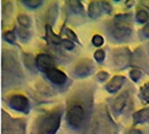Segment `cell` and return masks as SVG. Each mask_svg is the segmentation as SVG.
<instances>
[{
	"label": "cell",
	"instance_id": "d590c367",
	"mask_svg": "<svg viewBox=\"0 0 149 134\" xmlns=\"http://www.w3.org/2000/svg\"><path fill=\"white\" fill-rule=\"evenodd\" d=\"M125 134H143L142 131L140 129H136V128H131L128 131L126 132Z\"/></svg>",
	"mask_w": 149,
	"mask_h": 134
},
{
	"label": "cell",
	"instance_id": "6da1fadb",
	"mask_svg": "<svg viewBox=\"0 0 149 134\" xmlns=\"http://www.w3.org/2000/svg\"><path fill=\"white\" fill-rule=\"evenodd\" d=\"M94 88L90 84L78 86L66 100L65 120L68 126L80 134H86L93 118Z\"/></svg>",
	"mask_w": 149,
	"mask_h": 134
},
{
	"label": "cell",
	"instance_id": "1f68e13d",
	"mask_svg": "<svg viewBox=\"0 0 149 134\" xmlns=\"http://www.w3.org/2000/svg\"><path fill=\"white\" fill-rule=\"evenodd\" d=\"M61 44H62V46H63L65 50H67V51H72V50L75 48V44H74L72 41H71L70 39H66V38L62 39Z\"/></svg>",
	"mask_w": 149,
	"mask_h": 134
},
{
	"label": "cell",
	"instance_id": "f1b7e54d",
	"mask_svg": "<svg viewBox=\"0 0 149 134\" xmlns=\"http://www.w3.org/2000/svg\"><path fill=\"white\" fill-rule=\"evenodd\" d=\"M93 57H94V59L96 60V62H98L99 64H101V63H103V61L105 60L106 52H105L104 50L99 49V50H97V51L94 52Z\"/></svg>",
	"mask_w": 149,
	"mask_h": 134
},
{
	"label": "cell",
	"instance_id": "ffe728a7",
	"mask_svg": "<svg viewBox=\"0 0 149 134\" xmlns=\"http://www.w3.org/2000/svg\"><path fill=\"white\" fill-rule=\"evenodd\" d=\"M67 4L69 6V9L72 12H73L76 15H83L85 12L84 6L80 1L78 0H71L67 2Z\"/></svg>",
	"mask_w": 149,
	"mask_h": 134
},
{
	"label": "cell",
	"instance_id": "4316f807",
	"mask_svg": "<svg viewBox=\"0 0 149 134\" xmlns=\"http://www.w3.org/2000/svg\"><path fill=\"white\" fill-rule=\"evenodd\" d=\"M142 76H143V72L140 68H134L129 72V77L134 83L139 82L141 79Z\"/></svg>",
	"mask_w": 149,
	"mask_h": 134
},
{
	"label": "cell",
	"instance_id": "d4e9b609",
	"mask_svg": "<svg viewBox=\"0 0 149 134\" xmlns=\"http://www.w3.org/2000/svg\"><path fill=\"white\" fill-rule=\"evenodd\" d=\"M13 10V6L12 3L9 1L3 2V10H2V13H3V20L4 21L5 19H8Z\"/></svg>",
	"mask_w": 149,
	"mask_h": 134
},
{
	"label": "cell",
	"instance_id": "d6a6232c",
	"mask_svg": "<svg viewBox=\"0 0 149 134\" xmlns=\"http://www.w3.org/2000/svg\"><path fill=\"white\" fill-rule=\"evenodd\" d=\"M100 3H101V6H102L103 10L107 14L110 15L113 12V6H112V4L109 2H107V1H102V2H100Z\"/></svg>",
	"mask_w": 149,
	"mask_h": 134
},
{
	"label": "cell",
	"instance_id": "484cf974",
	"mask_svg": "<svg viewBox=\"0 0 149 134\" xmlns=\"http://www.w3.org/2000/svg\"><path fill=\"white\" fill-rule=\"evenodd\" d=\"M16 31L15 30H11V31H7L3 33V39L8 42L9 44H13V45H16L17 44V42H16Z\"/></svg>",
	"mask_w": 149,
	"mask_h": 134
},
{
	"label": "cell",
	"instance_id": "4dcf8cb0",
	"mask_svg": "<svg viewBox=\"0 0 149 134\" xmlns=\"http://www.w3.org/2000/svg\"><path fill=\"white\" fill-rule=\"evenodd\" d=\"M92 43L95 47H100L104 44V37L100 34H95L92 38Z\"/></svg>",
	"mask_w": 149,
	"mask_h": 134
},
{
	"label": "cell",
	"instance_id": "d6986e66",
	"mask_svg": "<svg viewBox=\"0 0 149 134\" xmlns=\"http://www.w3.org/2000/svg\"><path fill=\"white\" fill-rule=\"evenodd\" d=\"M22 61L25 65L26 69H28L31 72H36L37 65H36V58L29 52L22 53Z\"/></svg>",
	"mask_w": 149,
	"mask_h": 134
},
{
	"label": "cell",
	"instance_id": "f546056e",
	"mask_svg": "<svg viewBox=\"0 0 149 134\" xmlns=\"http://www.w3.org/2000/svg\"><path fill=\"white\" fill-rule=\"evenodd\" d=\"M65 35L67 36L68 39H70V40H71V41H72L73 43L75 42V43H77V44H80V42H79V40L78 37H77L76 33H75L72 30H71L70 28H66V29H65Z\"/></svg>",
	"mask_w": 149,
	"mask_h": 134
},
{
	"label": "cell",
	"instance_id": "74e56055",
	"mask_svg": "<svg viewBox=\"0 0 149 134\" xmlns=\"http://www.w3.org/2000/svg\"><path fill=\"white\" fill-rule=\"evenodd\" d=\"M141 3V4H143V5H144V7H146V8L149 9V1H142Z\"/></svg>",
	"mask_w": 149,
	"mask_h": 134
},
{
	"label": "cell",
	"instance_id": "277c9868",
	"mask_svg": "<svg viewBox=\"0 0 149 134\" xmlns=\"http://www.w3.org/2000/svg\"><path fill=\"white\" fill-rule=\"evenodd\" d=\"M119 127L110 115L107 106L100 104L94 111L89 134H118Z\"/></svg>",
	"mask_w": 149,
	"mask_h": 134
},
{
	"label": "cell",
	"instance_id": "f35d334b",
	"mask_svg": "<svg viewBox=\"0 0 149 134\" xmlns=\"http://www.w3.org/2000/svg\"><path fill=\"white\" fill-rule=\"evenodd\" d=\"M148 56H149V43H148Z\"/></svg>",
	"mask_w": 149,
	"mask_h": 134
},
{
	"label": "cell",
	"instance_id": "836d02e7",
	"mask_svg": "<svg viewBox=\"0 0 149 134\" xmlns=\"http://www.w3.org/2000/svg\"><path fill=\"white\" fill-rule=\"evenodd\" d=\"M108 78H109V73L105 71H101V72H98V74H97V78L101 82L106 81Z\"/></svg>",
	"mask_w": 149,
	"mask_h": 134
},
{
	"label": "cell",
	"instance_id": "2e32d148",
	"mask_svg": "<svg viewBox=\"0 0 149 134\" xmlns=\"http://www.w3.org/2000/svg\"><path fill=\"white\" fill-rule=\"evenodd\" d=\"M88 16L91 19H97L100 17H101L102 12H103V9L101 6L100 2L98 1H92L89 3L88 4Z\"/></svg>",
	"mask_w": 149,
	"mask_h": 134
},
{
	"label": "cell",
	"instance_id": "9c48e42d",
	"mask_svg": "<svg viewBox=\"0 0 149 134\" xmlns=\"http://www.w3.org/2000/svg\"><path fill=\"white\" fill-rule=\"evenodd\" d=\"M129 92L124 91L121 93H120L113 101L111 104V111L113 113V116L114 118H119L127 108L128 103H129Z\"/></svg>",
	"mask_w": 149,
	"mask_h": 134
},
{
	"label": "cell",
	"instance_id": "7402d4cb",
	"mask_svg": "<svg viewBox=\"0 0 149 134\" xmlns=\"http://www.w3.org/2000/svg\"><path fill=\"white\" fill-rule=\"evenodd\" d=\"M17 23L19 24V26L26 28V29H31V19L28 15L25 14H19L17 17Z\"/></svg>",
	"mask_w": 149,
	"mask_h": 134
},
{
	"label": "cell",
	"instance_id": "30bf717a",
	"mask_svg": "<svg viewBox=\"0 0 149 134\" xmlns=\"http://www.w3.org/2000/svg\"><path fill=\"white\" fill-rule=\"evenodd\" d=\"M95 71V65L93 60L83 58L79 60L74 67L73 73L78 78H86L92 75Z\"/></svg>",
	"mask_w": 149,
	"mask_h": 134
},
{
	"label": "cell",
	"instance_id": "e575fe53",
	"mask_svg": "<svg viewBox=\"0 0 149 134\" xmlns=\"http://www.w3.org/2000/svg\"><path fill=\"white\" fill-rule=\"evenodd\" d=\"M141 33H142V35H143L145 37L149 38V23H148L147 24H145V26L142 28Z\"/></svg>",
	"mask_w": 149,
	"mask_h": 134
},
{
	"label": "cell",
	"instance_id": "8fae6325",
	"mask_svg": "<svg viewBox=\"0 0 149 134\" xmlns=\"http://www.w3.org/2000/svg\"><path fill=\"white\" fill-rule=\"evenodd\" d=\"M45 78L49 80L51 84L57 87H63L68 82L67 75L61 70L54 67L45 73Z\"/></svg>",
	"mask_w": 149,
	"mask_h": 134
},
{
	"label": "cell",
	"instance_id": "ac0fdd59",
	"mask_svg": "<svg viewBox=\"0 0 149 134\" xmlns=\"http://www.w3.org/2000/svg\"><path fill=\"white\" fill-rule=\"evenodd\" d=\"M58 15V3H52L47 10L46 13V19L48 22V24L51 25L52 27L55 24Z\"/></svg>",
	"mask_w": 149,
	"mask_h": 134
},
{
	"label": "cell",
	"instance_id": "8992f818",
	"mask_svg": "<svg viewBox=\"0 0 149 134\" xmlns=\"http://www.w3.org/2000/svg\"><path fill=\"white\" fill-rule=\"evenodd\" d=\"M26 122L20 118H12L2 111V134H25Z\"/></svg>",
	"mask_w": 149,
	"mask_h": 134
},
{
	"label": "cell",
	"instance_id": "603a6c76",
	"mask_svg": "<svg viewBox=\"0 0 149 134\" xmlns=\"http://www.w3.org/2000/svg\"><path fill=\"white\" fill-rule=\"evenodd\" d=\"M17 34L19 37V39L23 42V43H26L30 40L31 38V31L30 29H26L24 27L19 26V28L17 29Z\"/></svg>",
	"mask_w": 149,
	"mask_h": 134
},
{
	"label": "cell",
	"instance_id": "cb8c5ba5",
	"mask_svg": "<svg viewBox=\"0 0 149 134\" xmlns=\"http://www.w3.org/2000/svg\"><path fill=\"white\" fill-rule=\"evenodd\" d=\"M135 19L140 23V24H145L149 23V14L148 10L144 9H141L137 10L136 15H135Z\"/></svg>",
	"mask_w": 149,
	"mask_h": 134
},
{
	"label": "cell",
	"instance_id": "5bb4252c",
	"mask_svg": "<svg viewBox=\"0 0 149 134\" xmlns=\"http://www.w3.org/2000/svg\"><path fill=\"white\" fill-rule=\"evenodd\" d=\"M133 63H134V65H137L140 68L144 69L145 71H148L149 72L148 62V59H147V56L145 55V52H144V51L142 50L141 47L137 48V50L133 54L132 64Z\"/></svg>",
	"mask_w": 149,
	"mask_h": 134
},
{
	"label": "cell",
	"instance_id": "8d00e7d4",
	"mask_svg": "<svg viewBox=\"0 0 149 134\" xmlns=\"http://www.w3.org/2000/svg\"><path fill=\"white\" fill-rule=\"evenodd\" d=\"M125 4L127 5V7L130 8V7H132V6L134 4V1H127V2L125 3Z\"/></svg>",
	"mask_w": 149,
	"mask_h": 134
},
{
	"label": "cell",
	"instance_id": "ab89813d",
	"mask_svg": "<svg viewBox=\"0 0 149 134\" xmlns=\"http://www.w3.org/2000/svg\"><path fill=\"white\" fill-rule=\"evenodd\" d=\"M148 123H149V120H148Z\"/></svg>",
	"mask_w": 149,
	"mask_h": 134
},
{
	"label": "cell",
	"instance_id": "e0dca14e",
	"mask_svg": "<svg viewBox=\"0 0 149 134\" xmlns=\"http://www.w3.org/2000/svg\"><path fill=\"white\" fill-rule=\"evenodd\" d=\"M149 120V106L145 107L140 111H137L133 114V124L134 126L143 124Z\"/></svg>",
	"mask_w": 149,
	"mask_h": 134
},
{
	"label": "cell",
	"instance_id": "9a60e30c",
	"mask_svg": "<svg viewBox=\"0 0 149 134\" xmlns=\"http://www.w3.org/2000/svg\"><path fill=\"white\" fill-rule=\"evenodd\" d=\"M45 39L47 41L48 44H50L52 45H54V46H58V45L61 44V43H62V38L53 31L52 27L51 25H49L48 24L45 25Z\"/></svg>",
	"mask_w": 149,
	"mask_h": 134
},
{
	"label": "cell",
	"instance_id": "4fadbf2b",
	"mask_svg": "<svg viewBox=\"0 0 149 134\" xmlns=\"http://www.w3.org/2000/svg\"><path fill=\"white\" fill-rule=\"evenodd\" d=\"M126 82H127V78L125 76L116 75L105 86L106 91L109 93H115L120 90V88L124 85Z\"/></svg>",
	"mask_w": 149,
	"mask_h": 134
},
{
	"label": "cell",
	"instance_id": "7c38bea8",
	"mask_svg": "<svg viewBox=\"0 0 149 134\" xmlns=\"http://www.w3.org/2000/svg\"><path fill=\"white\" fill-rule=\"evenodd\" d=\"M36 65L38 71L44 74L49 70L56 67L54 58L47 53H39L36 56Z\"/></svg>",
	"mask_w": 149,
	"mask_h": 134
},
{
	"label": "cell",
	"instance_id": "7a4b0ae2",
	"mask_svg": "<svg viewBox=\"0 0 149 134\" xmlns=\"http://www.w3.org/2000/svg\"><path fill=\"white\" fill-rule=\"evenodd\" d=\"M24 74L17 51L3 50L2 53V87L10 88L24 84Z\"/></svg>",
	"mask_w": 149,
	"mask_h": 134
},
{
	"label": "cell",
	"instance_id": "83f0119b",
	"mask_svg": "<svg viewBox=\"0 0 149 134\" xmlns=\"http://www.w3.org/2000/svg\"><path fill=\"white\" fill-rule=\"evenodd\" d=\"M22 3L24 4L29 9H38L43 4V1L41 0H25L22 1Z\"/></svg>",
	"mask_w": 149,
	"mask_h": 134
},
{
	"label": "cell",
	"instance_id": "3957f363",
	"mask_svg": "<svg viewBox=\"0 0 149 134\" xmlns=\"http://www.w3.org/2000/svg\"><path fill=\"white\" fill-rule=\"evenodd\" d=\"M64 107L58 106L39 115L33 122L31 134H56L59 129Z\"/></svg>",
	"mask_w": 149,
	"mask_h": 134
},
{
	"label": "cell",
	"instance_id": "52a82bcc",
	"mask_svg": "<svg viewBox=\"0 0 149 134\" xmlns=\"http://www.w3.org/2000/svg\"><path fill=\"white\" fill-rule=\"evenodd\" d=\"M112 62L115 71H122L132 63L133 54L127 47L116 48L112 51Z\"/></svg>",
	"mask_w": 149,
	"mask_h": 134
},
{
	"label": "cell",
	"instance_id": "5b68a950",
	"mask_svg": "<svg viewBox=\"0 0 149 134\" xmlns=\"http://www.w3.org/2000/svg\"><path fill=\"white\" fill-rule=\"evenodd\" d=\"M107 33L115 43H127L133 35L130 14L116 15L107 24Z\"/></svg>",
	"mask_w": 149,
	"mask_h": 134
},
{
	"label": "cell",
	"instance_id": "44dd1931",
	"mask_svg": "<svg viewBox=\"0 0 149 134\" xmlns=\"http://www.w3.org/2000/svg\"><path fill=\"white\" fill-rule=\"evenodd\" d=\"M139 96L141 98V100L143 104L149 105V82L145 83L141 88H140V93Z\"/></svg>",
	"mask_w": 149,
	"mask_h": 134
},
{
	"label": "cell",
	"instance_id": "ba28073f",
	"mask_svg": "<svg viewBox=\"0 0 149 134\" xmlns=\"http://www.w3.org/2000/svg\"><path fill=\"white\" fill-rule=\"evenodd\" d=\"M7 106L13 111L28 114L31 110V105L28 98L24 94L13 93L7 97L5 100Z\"/></svg>",
	"mask_w": 149,
	"mask_h": 134
}]
</instances>
